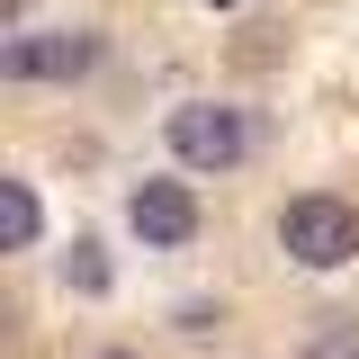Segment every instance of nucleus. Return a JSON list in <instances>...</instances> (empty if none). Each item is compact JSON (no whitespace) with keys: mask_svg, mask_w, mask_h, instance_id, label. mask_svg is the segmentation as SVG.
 <instances>
[{"mask_svg":"<svg viewBox=\"0 0 359 359\" xmlns=\"http://www.w3.org/2000/svg\"><path fill=\"white\" fill-rule=\"evenodd\" d=\"M278 252L297 269H341V261H359V207L351 198H287V216H278Z\"/></svg>","mask_w":359,"mask_h":359,"instance_id":"obj_1","label":"nucleus"},{"mask_svg":"<svg viewBox=\"0 0 359 359\" xmlns=\"http://www.w3.org/2000/svg\"><path fill=\"white\" fill-rule=\"evenodd\" d=\"M171 153L189 171H233V162L252 153V126H243V108H224V99H189V108H171Z\"/></svg>","mask_w":359,"mask_h":359,"instance_id":"obj_2","label":"nucleus"},{"mask_svg":"<svg viewBox=\"0 0 359 359\" xmlns=\"http://www.w3.org/2000/svg\"><path fill=\"white\" fill-rule=\"evenodd\" d=\"M99 63V36L90 27H36V36L0 45V81H81Z\"/></svg>","mask_w":359,"mask_h":359,"instance_id":"obj_3","label":"nucleus"},{"mask_svg":"<svg viewBox=\"0 0 359 359\" xmlns=\"http://www.w3.org/2000/svg\"><path fill=\"white\" fill-rule=\"evenodd\" d=\"M126 224L153 243V252H180L189 233H198V198L180 189V180H135V198H126Z\"/></svg>","mask_w":359,"mask_h":359,"instance_id":"obj_4","label":"nucleus"},{"mask_svg":"<svg viewBox=\"0 0 359 359\" xmlns=\"http://www.w3.org/2000/svg\"><path fill=\"white\" fill-rule=\"evenodd\" d=\"M0 243H9V252L36 243V189H27V180H0Z\"/></svg>","mask_w":359,"mask_h":359,"instance_id":"obj_5","label":"nucleus"},{"mask_svg":"<svg viewBox=\"0 0 359 359\" xmlns=\"http://www.w3.org/2000/svg\"><path fill=\"white\" fill-rule=\"evenodd\" d=\"M72 287H81V297H108V261H99V243H72Z\"/></svg>","mask_w":359,"mask_h":359,"instance_id":"obj_6","label":"nucleus"},{"mask_svg":"<svg viewBox=\"0 0 359 359\" xmlns=\"http://www.w3.org/2000/svg\"><path fill=\"white\" fill-rule=\"evenodd\" d=\"M99 359H135V351H99Z\"/></svg>","mask_w":359,"mask_h":359,"instance_id":"obj_7","label":"nucleus"}]
</instances>
